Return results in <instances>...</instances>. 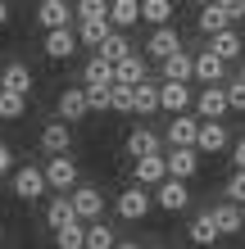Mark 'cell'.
Here are the masks:
<instances>
[{"instance_id":"277c9868","label":"cell","mask_w":245,"mask_h":249,"mask_svg":"<svg viewBox=\"0 0 245 249\" xmlns=\"http://www.w3.org/2000/svg\"><path fill=\"white\" fill-rule=\"evenodd\" d=\"M14 195H19L23 204H37L41 195H50V186H46V172H41L37 163H23V168H14Z\"/></svg>"},{"instance_id":"d4e9b609","label":"cell","mask_w":245,"mask_h":249,"mask_svg":"<svg viewBox=\"0 0 245 249\" xmlns=\"http://www.w3.org/2000/svg\"><path fill=\"white\" fill-rule=\"evenodd\" d=\"M136 23H141V0H109V27L132 32Z\"/></svg>"},{"instance_id":"d6986e66","label":"cell","mask_w":245,"mask_h":249,"mask_svg":"<svg viewBox=\"0 0 245 249\" xmlns=\"http://www.w3.org/2000/svg\"><path fill=\"white\" fill-rule=\"evenodd\" d=\"M195 131H200V113L186 109V113H172L164 141H168V145H195Z\"/></svg>"},{"instance_id":"603a6c76","label":"cell","mask_w":245,"mask_h":249,"mask_svg":"<svg viewBox=\"0 0 245 249\" xmlns=\"http://www.w3.org/2000/svg\"><path fill=\"white\" fill-rule=\"evenodd\" d=\"M132 113H141V118H150V113H159V82L141 77L132 86Z\"/></svg>"},{"instance_id":"30bf717a","label":"cell","mask_w":245,"mask_h":249,"mask_svg":"<svg viewBox=\"0 0 245 249\" xmlns=\"http://www.w3.org/2000/svg\"><path fill=\"white\" fill-rule=\"evenodd\" d=\"M186 240H191L195 249H213L223 240V231H218V222H213V213L209 209H200L195 217H191V227H186Z\"/></svg>"},{"instance_id":"2e32d148","label":"cell","mask_w":245,"mask_h":249,"mask_svg":"<svg viewBox=\"0 0 245 249\" xmlns=\"http://www.w3.org/2000/svg\"><path fill=\"white\" fill-rule=\"evenodd\" d=\"M191 82H205V86H213V82H227V59H218L209 46L195 54V72H191Z\"/></svg>"},{"instance_id":"b9f144b4","label":"cell","mask_w":245,"mask_h":249,"mask_svg":"<svg viewBox=\"0 0 245 249\" xmlns=\"http://www.w3.org/2000/svg\"><path fill=\"white\" fill-rule=\"evenodd\" d=\"M14 163H19V159H14V150H9L5 141H0V177H9V172H14Z\"/></svg>"},{"instance_id":"c3c4849f","label":"cell","mask_w":245,"mask_h":249,"mask_svg":"<svg viewBox=\"0 0 245 249\" xmlns=\"http://www.w3.org/2000/svg\"><path fill=\"white\" fill-rule=\"evenodd\" d=\"M0 240H5V227H0Z\"/></svg>"},{"instance_id":"60d3db41","label":"cell","mask_w":245,"mask_h":249,"mask_svg":"<svg viewBox=\"0 0 245 249\" xmlns=\"http://www.w3.org/2000/svg\"><path fill=\"white\" fill-rule=\"evenodd\" d=\"M218 5H223V14L232 23H245V0H218Z\"/></svg>"},{"instance_id":"83f0119b","label":"cell","mask_w":245,"mask_h":249,"mask_svg":"<svg viewBox=\"0 0 245 249\" xmlns=\"http://www.w3.org/2000/svg\"><path fill=\"white\" fill-rule=\"evenodd\" d=\"M195 27L205 36H213V32H223V27H232V18L223 14V5L218 0H209V5H200V14H195Z\"/></svg>"},{"instance_id":"836d02e7","label":"cell","mask_w":245,"mask_h":249,"mask_svg":"<svg viewBox=\"0 0 245 249\" xmlns=\"http://www.w3.org/2000/svg\"><path fill=\"white\" fill-rule=\"evenodd\" d=\"M141 23H150V27L172 23V0H141Z\"/></svg>"},{"instance_id":"e0dca14e","label":"cell","mask_w":245,"mask_h":249,"mask_svg":"<svg viewBox=\"0 0 245 249\" xmlns=\"http://www.w3.org/2000/svg\"><path fill=\"white\" fill-rule=\"evenodd\" d=\"M213 222H218V231L223 236H236V231H245V204H236V199H223V204H213Z\"/></svg>"},{"instance_id":"5b68a950","label":"cell","mask_w":245,"mask_h":249,"mask_svg":"<svg viewBox=\"0 0 245 249\" xmlns=\"http://www.w3.org/2000/svg\"><path fill=\"white\" fill-rule=\"evenodd\" d=\"M164 168H168V177H182V181H191L195 172H200V150H195V145H168V154H164Z\"/></svg>"},{"instance_id":"9c48e42d","label":"cell","mask_w":245,"mask_h":249,"mask_svg":"<svg viewBox=\"0 0 245 249\" xmlns=\"http://www.w3.org/2000/svg\"><path fill=\"white\" fill-rule=\"evenodd\" d=\"M191 109L200 113V118H227V91H223V82H213V86H200V95L191 100Z\"/></svg>"},{"instance_id":"8d00e7d4","label":"cell","mask_w":245,"mask_h":249,"mask_svg":"<svg viewBox=\"0 0 245 249\" xmlns=\"http://www.w3.org/2000/svg\"><path fill=\"white\" fill-rule=\"evenodd\" d=\"M73 14L77 18H109V0H77Z\"/></svg>"},{"instance_id":"7c38bea8","label":"cell","mask_w":245,"mask_h":249,"mask_svg":"<svg viewBox=\"0 0 245 249\" xmlns=\"http://www.w3.org/2000/svg\"><path fill=\"white\" fill-rule=\"evenodd\" d=\"M41 150H46V154H68V150H73V127H68L59 113L41 127Z\"/></svg>"},{"instance_id":"ba28073f","label":"cell","mask_w":245,"mask_h":249,"mask_svg":"<svg viewBox=\"0 0 245 249\" xmlns=\"http://www.w3.org/2000/svg\"><path fill=\"white\" fill-rule=\"evenodd\" d=\"M41 50H46V59H50V64L73 59V50H77V32H73V27H50L46 41H41Z\"/></svg>"},{"instance_id":"ab89813d","label":"cell","mask_w":245,"mask_h":249,"mask_svg":"<svg viewBox=\"0 0 245 249\" xmlns=\"http://www.w3.org/2000/svg\"><path fill=\"white\" fill-rule=\"evenodd\" d=\"M227 199L245 204V168H236V172H232V181H227Z\"/></svg>"},{"instance_id":"e575fe53","label":"cell","mask_w":245,"mask_h":249,"mask_svg":"<svg viewBox=\"0 0 245 249\" xmlns=\"http://www.w3.org/2000/svg\"><path fill=\"white\" fill-rule=\"evenodd\" d=\"M86 245V222H68L55 231V249H82Z\"/></svg>"},{"instance_id":"6da1fadb","label":"cell","mask_w":245,"mask_h":249,"mask_svg":"<svg viewBox=\"0 0 245 249\" xmlns=\"http://www.w3.org/2000/svg\"><path fill=\"white\" fill-rule=\"evenodd\" d=\"M113 209H118V217L123 222H141V217H150V209H154V195H150V186H141V181H132L118 195V204H113Z\"/></svg>"},{"instance_id":"ee69618b","label":"cell","mask_w":245,"mask_h":249,"mask_svg":"<svg viewBox=\"0 0 245 249\" xmlns=\"http://www.w3.org/2000/svg\"><path fill=\"white\" fill-rule=\"evenodd\" d=\"M9 23V0H0V27Z\"/></svg>"},{"instance_id":"7dc6e473","label":"cell","mask_w":245,"mask_h":249,"mask_svg":"<svg viewBox=\"0 0 245 249\" xmlns=\"http://www.w3.org/2000/svg\"><path fill=\"white\" fill-rule=\"evenodd\" d=\"M236 77H241V82H245V64H241V72H236Z\"/></svg>"},{"instance_id":"d6a6232c","label":"cell","mask_w":245,"mask_h":249,"mask_svg":"<svg viewBox=\"0 0 245 249\" xmlns=\"http://www.w3.org/2000/svg\"><path fill=\"white\" fill-rule=\"evenodd\" d=\"M127 50H132V41H127V32H118V27H109V36L95 46V54H105L109 64H113V59H123Z\"/></svg>"},{"instance_id":"bcb514c9","label":"cell","mask_w":245,"mask_h":249,"mask_svg":"<svg viewBox=\"0 0 245 249\" xmlns=\"http://www.w3.org/2000/svg\"><path fill=\"white\" fill-rule=\"evenodd\" d=\"M191 5H195V9H200V5H209V0H191Z\"/></svg>"},{"instance_id":"ac0fdd59","label":"cell","mask_w":245,"mask_h":249,"mask_svg":"<svg viewBox=\"0 0 245 249\" xmlns=\"http://www.w3.org/2000/svg\"><path fill=\"white\" fill-rule=\"evenodd\" d=\"M209 50L218 54V59L236 64L241 54H245V41H241V32H236V23H232V27H223V32H213V36H209Z\"/></svg>"},{"instance_id":"8992f818","label":"cell","mask_w":245,"mask_h":249,"mask_svg":"<svg viewBox=\"0 0 245 249\" xmlns=\"http://www.w3.org/2000/svg\"><path fill=\"white\" fill-rule=\"evenodd\" d=\"M68 199H73V213H77V222H95L100 213H105V195H100L95 186H73L68 190Z\"/></svg>"},{"instance_id":"f1b7e54d","label":"cell","mask_w":245,"mask_h":249,"mask_svg":"<svg viewBox=\"0 0 245 249\" xmlns=\"http://www.w3.org/2000/svg\"><path fill=\"white\" fill-rule=\"evenodd\" d=\"M68 222H77L73 199H68V195H55V199L46 204V227H50V231H59V227H68Z\"/></svg>"},{"instance_id":"ffe728a7","label":"cell","mask_w":245,"mask_h":249,"mask_svg":"<svg viewBox=\"0 0 245 249\" xmlns=\"http://www.w3.org/2000/svg\"><path fill=\"white\" fill-rule=\"evenodd\" d=\"M132 177H136L141 186H159V181L168 177V168H164V150H159V154H141V159H132Z\"/></svg>"},{"instance_id":"74e56055","label":"cell","mask_w":245,"mask_h":249,"mask_svg":"<svg viewBox=\"0 0 245 249\" xmlns=\"http://www.w3.org/2000/svg\"><path fill=\"white\" fill-rule=\"evenodd\" d=\"M223 91H227V109L232 113H245V82H223Z\"/></svg>"},{"instance_id":"52a82bcc","label":"cell","mask_w":245,"mask_h":249,"mask_svg":"<svg viewBox=\"0 0 245 249\" xmlns=\"http://www.w3.org/2000/svg\"><path fill=\"white\" fill-rule=\"evenodd\" d=\"M227 145H232V136H227L223 118H200V131H195V150L200 154H223Z\"/></svg>"},{"instance_id":"4dcf8cb0","label":"cell","mask_w":245,"mask_h":249,"mask_svg":"<svg viewBox=\"0 0 245 249\" xmlns=\"http://www.w3.org/2000/svg\"><path fill=\"white\" fill-rule=\"evenodd\" d=\"M27 113V95L23 91H5L0 86V123H19Z\"/></svg>"},{"instance_id":"44dd1931","label":"cell","mask_w":245,"mask_h":249,"mask_svg":"<svg viewBox=\"0 0 245 249\" xmlns=\"http://www.w3.org/2000/svg\"><path fill=\"white\" fill-rule=\"evenodd\" d=\"M159 68H164V82H191L195 54H191V50H172V54H164V59H159Z\"/></svg>"},{"instance_id":"f35d334b","label":"cell","mask_w":245,"mask_h":249,"mask_svg":"<svg viewBox=\"0 0 245 249\" xmlns=\"http://www.w3.org/2000/svg\"><path fill=\"white\" fill-rule=\"evenodd\" d=\"M109 113H132V86L113 82V109Z\"/></svg>"},{"instance_id":"7bdbcfd3","label":"cell","mask_w":245,"mask_h":249,"mask_svg":"<svg viewBox=\"0 0 245 249\" xmlns=\"http://www.w3.org/2000/svg\"><path fill=\"white\" fill-rule=\"evenodd\" d=\"M227 150H232V163H236V168H245V141H236V145H227Z\"/></svg>"},{"instance_id":"1f68e13d","label":"cell","mask_w":245,"mask_h":249,"mask_svg":"<svg viewBox=\"0 0 245 249\" xmlns=\"http://www.w3.org/2000/svg\"><path fill=\"white\" fill-rule=\"evenodd\" d=\"M113 245H118V231H113V227H105L100 217L86 222V245L82 249H113Z\"/></svg>"},{"instance_id":"8fae6325","label":"cell","mask_w":245,"mask_h":249,"mask_svg":"<svg viewBox=\"0 0 245 249\" xmlns=\"http://www.w3.org/2000/svg\"><path fill=\"white\" fill-rule=\"evenodd\" d=\"M73 5H68V0H41L37 5V27L41 32H50V27H73Z\"/></svg>"},{"instance_id":"4fadbf2b","label":"cell","mask_w":245,"mask_h":249,"mask_svg":"<svg viewBox=\"0 0 245 249\" xmlns=\"http://www.w3.org/2000/svg\"><path fill=\"white\" fill-rule=\"evenodd\" d=\"M159 150H164V136H159V131H150V127H132V131H127V141H123V154L127 159L159 154Z\"/></svg>"},{"instance_id":"f546056e","label":"cell","mask_w":245,"mask_h":249,"mask_svg":"<svg viewBox=\"0 0 245 249\" xmlns=\"http://www.w3.org/2000/svg\"><path fill=\"white\" fill-rule=\"evenodd\" d=\"M82 77H86V86H113V64L105 54H91L86 68H82Z\"/></svg>"},{"instance_id":"3957f363","label":"cell","mask_w":245,"mask_h":249,"mask_svg":"<svg viewBox=\"0 0 245 249\" xmlns=\"http://www.w3.org/2000/svg\"><path fill=\"white\" fill-rule=\"evenodd\" d=\"M150 195H154V204H159L164 213H182V209H191V186H186L182 177H164L159 186H150Z\"/></svg>"},{"instance_id":"9a60e30c","label":"cell","mask_w":245,"mask_h":249,"mask_svg":"<svg viewBox=\"0 0 245 249\" xmlns=\"http://www.w3.org/2000/svg\"><path fill=\"white\" fill-rule=\"evenodd\" d=\"M191 100H195L191 82H159V109H168V113H186V109H191Z\"/></svg>"},{"instance_id":"cb8c5ba5","label":"cell","mask_w":245,"mask_h":249,"mask_svg":"<svg viewBox=\"0 0 245 249\" xmlns=\"http://www.w3.org/2000/svg\"><path fill=\"white\" fill-rule=\"evenodd\" d=\"M141 77H146V54L127 50L123 59H113V82H123V86H136Z\"/></svg>"},{"instance_id":"7a4b0ae2","label":"cell","mask_w":245,"mask_h":249,"mask_svg":"<svg viewBox=\"0 0 245 249\" xmlns=\"http://www.w3.org/2000/svg\"><path fill=\"white\" fill-rule=\"evenodd\" d=\"M41 172H46V186L55 190V195H68V190L77 186V163L68 154H46V168Z\"/></svg>"},{"instance_id":"d590c367","label":"cell","mask_w":245,"mask_h":249,"mask_svg":"<svg viewBox=\"0 0 245 249\" xmlns=\"http://www.w3.org/2000/svg\"><path fill=\"white\" fill-rule=\"evenodd\" d=\"M86 105H91V113H109L113 109V86H86Z\"/></svg>"},{"instance_id":"5bb4252c","label":"cell","mask_w":245,"mask_h":249,"mask_svg":"<svg viewBox=\"0 0 245 249\" xmlns=\"http://www.w3.org/2000/svg\"><path fill=\"white\" fill-rule=\"evenodd\" d=\"M141 50H146L150 59L159 64L164 54H172V50H182V36H177V27H172V23H159V27H154V32H150V41H146V46H141Z\"/></svg>"},{"instance_id":"7402d4cb","label":"cell","mask_w":245,"mask_h":249,"mask_svg":"<svg viewBox=\"0 0 245 249\" xmlns=\"http://www.w3.org/2000/svg\"><path fill=\"white\" fill-rule=\"evenodd\" d=\"M86 113H91V105H86V86H68V91H59V118L64 123H82Z\"/></svg>"},{"instance_id":"4316f807","label":"cell","mask_w":245,"mask_h":249,"mask_svg":"<svg viewBox=\"0 0 245 249\" xmlns=\"http://www.w3.org/2000/svg\"><path fill=\"white\" fill-rule=\"evenodd\" d=\"M73 23H77L73 27V32H77V46H86V50H95L100 41L109 36V18H73Z\"/></svg>"},{"instance_id":"484cf974","label":"cell","mask_w":245,"mask_h":249,"mask_svg":"<svg viewBox=\"0 0 245 249\" xmlns=\"http://www.w3.org/2000/svg\"><path fill=\"white\" fill-rule=\"evenodd\" d=\"M0 86H5V91H32V68H27L23 59H9L5 68H0Z\"/></svg>"},{"instance_id":"f6af8a7d","label":"cell","mask_w":245,"mask_h":249,"mask_svg":"<svg viewBox=\"0 0 245 249\" xmlns=\"http://www.w3.org/2000/svg\"><path fill=\"white\" fill-rule=\"evenodd\" d=\"M113 249H141L136 240H118V245H113Z\"/></svg>"}]
</instances>
